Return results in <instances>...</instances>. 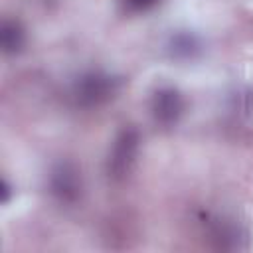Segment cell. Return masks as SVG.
I'll return each mask as SVG.
<instances>
[{"label":"cell","mask_w":253,"mask_h":253,"mask_svg":"<svg viewBox=\"0 0 253 253\" xmlns=\"http://www.w3.org/2000/svg\"><path fill=\"white\" fill-rule=\"evenodd\" d=\"M49 192L61 204H75L81 198V174L71 162H57L49 172Z\"/></svg>","instance_id":"277c9868"},{"label":"cell","mask_w":253,"mask_h":253,"mask_svg":"<svg viewBox=\"0 0 253 253\" xmlns=\"http://www.w3.org/2000/svg\"><path fill=\"white\" fill-rule=\"evenodd\" d=\"M162 0H121L123 4V10L128 12V14H142V12H148L152 10L154 6H158Z\"/></svg>","instance_id":"52a82bcc"},{"label":"cell","mask_w":253,"mask_h":253,"mask_svg":"<svg viewBox=\"0 0 253 253\" xmlns=\"http://www.w3.org/2000/svg\"><path fill=\"white\" fill-rule=\"evenodd\" d=\"M138 146H140V134L134 126H126L117 134V138L113 140V146L109 150V158H107L109 178L123 180L130 174V170L136 162Z\"/></svg>","instance_id":"7a4b0ae2"},{"label":"cell","mask_w":253,"mask_h":253,"mask_svg":"<svg viewBox=\"0 0 253 253\" xmlns=\"http://www.w3.org/2000/svg\"><path fill=\"white\" fill-rule=\"evenodd\" d=\"M123 81L107 71H85L71 85V99L81 109H97L111 99H115L121 91Z\"/></svg>","instance_id":"6da1fadb"},{"label":"cell","mask_w":253,"mask_h":253,"mask_svg":"<svg viewBox=\"0 0 253 253\" xmlns=\"http://www.w3.org/2000/svg\"><path fill=\"white\" fill-rule=\"evenodd\" d=\"M10 194H12V188H10V184H8L6 180H2V184H0V200H2V204H8V200H10Z\"/></svg>","instance_id":"ba28073f"},{"label":"cell","mask_w":253,"mask_h":253,"mask_svg":"<svg viewBox=\"0 0 253 253\" xmlns=\"http://www.w3.org/2000/svg\"><path fill=\"white\" fill-rule=\"evenodd\" d=\"M168 51L176 59H192L200 51V40L190 32H178L168 40Z\"/></svg>","instance_id":"8992f818"},{"label":"cell","mask_w":253,"mask_h":253,"mask_svg":"<svg viewBox=\"0 0 253 253\" xmlns=\"http://www.w3.org/2000/svg\"><path fill=\"white\" fill-rule=\"evenodd\" d=\"M186 111L184 95L172 85H160L150 95V117L162 128H172L180 123Z\"/></svg>","instance_id":"3957f363"},{"label":"cell","mask_w":253,"mask_h":253,"mask_svg":"<svg viewBox=\"0 0 253 253\" xmlns=\"http://www.w3.org/2000/svg\"><path fill=\"white\" fill-rule=\"evenodd\" d=\"M0 45H2V51L8 53V55H14V53L22 51V47L26 45V32H24V26L18 20H10V18L2 20Z\"/></svg>","instance_id":"5b68a950"}]
</instances>
